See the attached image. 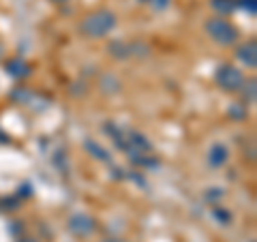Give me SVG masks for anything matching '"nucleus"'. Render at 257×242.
<instances>
[{
  "label": "nucleus",
  "mask_w": 257,
  "mask_h": 242,
  "mask_svg": "<svg viewBox=\"0 0 257 242\" xmlns=\"http://www.w3.org/2000/svg\"><path fill=\"white\" fill-rule=\"evenodd\" d=\"M114 28H116V15L107 9H101V11L86 15L82 20V24H79V32L88 39H103Z\"/></svg>",
  "instance_id": "1"
},
{
  "label": "nucleus",
  "mask_w": 257,
  "mask_h": 242,
  "mask_svg": "<svg viewBox=\"0 0 257 242\" xmlns=\"http://www.w3.org/2000/svg\"><path fill=\"white\" fill-rule=\"evenodd\" d=\"M206 32L219 45H234L238 41V28L225 18H210L206 22Z\"/></svg>",
  "instance_id": "2"
},
{
  "label": "nucleus",
  "mask_w": 257,
  "mask_h": 242,
  "mask_svg": "<svg viewBox=\"0 0 257 242\" xmlns=\"http://www.w3.org/2000/svg\"><path fill=\"white\" fill-rule=\"evenodd\" d=\"M214 82L223 92H240V88L244 86V75L234 64H221L214 71Z\"/></svg>",
  "instance_id": "3"
},
{
  "label": "nucleus",
  "mask_w": 257,
  "mask_h": 242,
  "mask_svg": "<svg viewBox=\"0 0 257 242\" xmlns=\"http://www.w3.org/2000/svg\"><path fill=\"white\" fill-rule=\"evenodd\" d=\"M69 231L77 238H90L96 231V221L90 214H73L69 219Z\"/></svg>",
  "instance_id": "4"
},
{
  "label": "nucleus",
  "mask_w": 257,
  "mask_h": 242,
  "mask_svg": "<svg viewBox=\"0 0 257 242\" xmlns=\"http://www.w3.org/2000/svg\"><path fill=\"white\" fill-rule=\"evenodd\" d=\"M236 56H238V60L242 62L244 67L255 69V67H257V45H255L253 39H251V41H246L244 45H240L238 52H236Z\"/></svg>",
  "instance_id": "5"
},
{
  "label": "nucleus",
  "mask_w": 257,
  "mask_h": 242,
  "mask_svg": "<svg viewBox=\"0 0 257 242\" xmlns=\"http://www.w3.org/2000/svg\"><path fill=\"white\" fill-rule=\"evenodd\" d=\"M5 71H7V75L22 79L30 73V67H28V62H24L22 58H11V60L5 62Z\"/></svg>",
  "instance_id": "6"
},
{
  "label": "nucleus",
  "mask_w": 257,
  "mask_h": 242,
  "mask_svg": "<svg viewBox=\"0 0 257 242\" xmlns=\"http://www.w3.org/2000/svg\"><path fill=\"white\" fill-rule=\"evenodd\" d=\"M227 159H229V152H227V148H225L223 144H214V146L210 148V157H208V161H210L212 167L225 165L227 163Z\"/></svg>",
  "instance_id": "7"
},
{
  "label": "nucleus",
  "mask_w": 257,
  "mask_h": 242,
  "mask_svg": "<svg viewBox=\"0 0 257 242\" xmlns=\"http://www.w3.org/2000/svg\"><path fill=\"white\" fill-rule=\"evenodd\" d=\"M131 50H133V47L126 45V43H122V41H114V43L109 45V54L116 56V58H120V60L128 58V56H131Z\"/></svg>",
  "instance_id": "8"
},
{
  "label": "nucleus",
  "mask_w": 257,
  "mask_h": 242,
  "mask_svg": "<svg viewBox=\"0 0 257 242\" xmlns=\"http://www.w3.org/2000/svg\"><path fill=\"white\" fill-rule=\"evenodd\" d=\"M212 9L219 15H229L236 9V0H212Z\"/></svg>",
  "instance_id": "9"
},
{
  "label": "nucleus",
  "mask_w": 257,
  "mask_h": 242,
  "mask_svg": "<svg viewBox=\"0 0 257 242\" xmlns=\"http://www.w3.org/2000/svg\"><path fill=\"white\" fill-rule=\"evenodd\" d=\"M240 92H244V105L248 103V105H251V103H255V79H251V82H244V86L240 88Z\"/></svg>",
  "instance_id": "10"
},
{
  "label": "nucleus",
  "mask_w": 257,
  "mask_h": 242,
  "mask_svg": "<svg viewBox=\"0 0 257 242\" xmlns=\"http://www.w3.org/2000/svg\"><path fill=\"white\" fill-rule=\"evenodd\" d=\"M229 116L234 118V120H244V116H246V105H244V103H234V105L229 107Z\"/></svg>",
  "instance_id": "11"
},
{
  "label": "nucleus",
  "mask_w": 257,
  "mask_h": 242,
  "mask_svg": "<svg viewBox=\"0 0 257 242\" xmlns=\"http://www.w3.org/2000/svg\"><path fill=\"white\" fill-rule=\"evenodd\" d=\"M212 214L216 216V219H219L223 225H229L231 223V214L227 212V210H223L221 206H214V210H212Z\"/></svg>",
  "instance_id": "12"
},
{
  "label": "nucleus",
  "mask_w": 257,
  "mask_h": 242,
  "mask_svg": "<svg viewBox=\"0 0 257 242\" xmlns=\"http://www.w3.org/2000/svg\"><path fill=\"white\" fill-rule=\"evenodd\" d=\"M244 7V9H251V13L255 15V0H242V3H240Z\"/></svg>",
  "instance_id": "13"
},
{
  "label": "nucleus",
  "mask_w": 257,
  "mask_h": 242,
  "mask_svg": "<svg viewBox=\"0 0 257 242\" xmlns=\"http://www.w3.org/2000/svg\"><path fill=\"white\" fill-rule=\"evenodd\" d=\"M0 144H9V135H7L3 129H0Z\"/></svg>",
  "instance_id": "14"
},
{
  "label": "nucleus",
  "mask_w": 257,
  "mask_h": 242,
  "mask_svg": "<svg viewBox=\"0 0 257 242\" xmlns=\"http://www.w3.org/2000/svg\"><path fill=\"white\" fill-rule=\"evenodd\" d=\"M18 242H37V240H35V238H26V236H22Z\"/></svg>",
  "instance_id": "15"
},
{
  "label": "nucleus",
  "mask_w": 257,
  "mask_h": 242,
  "mask_svg": "<svg viewBox=\"0 0 257 242\" xmlns=\"http://www.w3.org/2000/svg\"><path fill=\"white\" fill-rule=\"evenodd\" d=\"M103 242H124V240H122V238H105Z\"/></svg>",
  "instance_id": "16"
},
{
  "label": "nucleus",
  "mask_w": 257,
  "mask_h": 242,
  "mask_svg": "<svg viewBox=\"0 0 257 242\" xmlns=\"http://www.w3.org/2000/svg\"><path fill=\"white\" fill-rule=\"evenodd\" d=\"M3 56H5V47L0 45V58H3Z\"/></svg>",
  "instance_id": "17"
},
{
  "label": "nucleus",
  "mask_w": 257,
  "mask_h": 242,
  "mask_svg": "<svg viewBox=\"0 0 257 242\" xmlns=\"http://www.w3.org/2000/svg\"><path fill=\"white\" fill-rule=\"evenodd\" d=\"M52 3H67V0H52Z\"/></svg>",
  "instance_id": "18"
}]
</instances>
